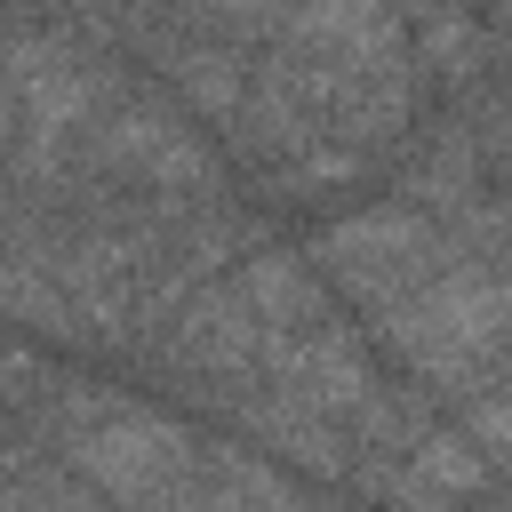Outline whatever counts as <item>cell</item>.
Masks as SVG:
<instances>
[{"mask_svg":"<svg viewBox=\"0 0 512 512\" xmlns=\"http://www.w3.org/2000/svg\"><path fill=\"white\" fill-rule=\"evenodd\" d=\"M312 256H320L352 296H368V304H392V296H408V288H424V280L440 272V240H432V224L408 216V208H360V216L328 224Z\"/></svg>","mask_w":512,"mask_h":512,"instance_id":"6da1fadb","label":"cell"},{"mask_svg":"<svg viewBox=\"0 0 512 512\" xmlns=\"http://www.w3.org/2000/svg\"><path fill=\"white\" fill-rule=\"evenodd\" d=\"M72 464H80L88 480H104L120 504H144V512H160V504H184L192 440H184V424L128 408V416H104V424H88V432L72 440Z\"/></svg>","mask_w":512,"mask_h":512,"instance_id":"7a4b0ae2","label":"cell"},{"mask_svg":"<svg viewBox=\"0 0 512 512\" xmlns=\"http://www.w3.org/2000/svg\"><path fill=\"white\" fill-rule=\"evenodd\" d=\"M240 304L256 312L264 336H304V328H320V280H312L296 256H256V264L240 272Z\"/></svg>","mask_w":512,"mask_h":512,"instance_id":"3957f363","label":"cell"},{"mask_svg":"<svg viewBox=\"0 0 512 512\" xmlns=\"http://www.w3.org/2000/svg\"><path fill=\"white\" fill-rule=\"evenodd\" d=\"M0 512H32V504H24V496H0Z\"/></svg>","mask_w":512,"mask_h":512,"instance_id":"277c9868","label":"cell"},{"mask_svg":"<svg viewBox=\"0 0 512 512\" xmlns=\"http://www.w3.org/2000/svg\"><path fill=\"white\" fill-rule=\"evenodd\" d=\"M0 104H8V96H0ZM0 144H8V128H0Z\"/></svg>","mask_w":512,"mask_h":512,"instance_id":"5b68a950","label":"cell"}]
</instances>
